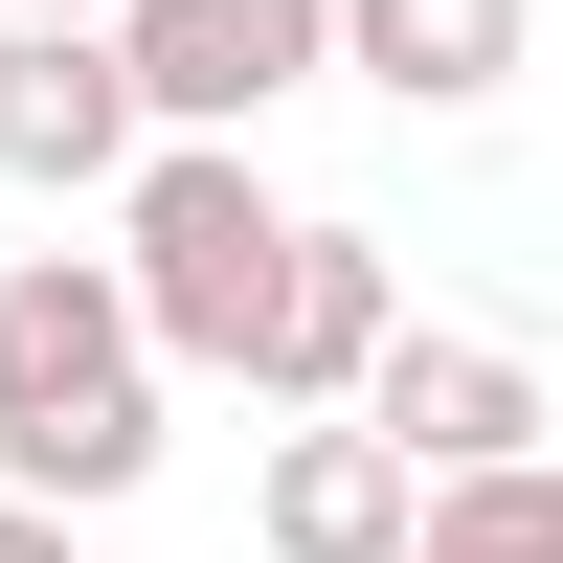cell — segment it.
Returning <instances> with one entry per match:
<instances>
[{
    "label": "cell",
    "mask_w": 563,
    "mask_h": 563,
    "mask_svg": "<svg viewBox=\"0 0 563 563\" xmlns=\"http://www.w3.org/2000/svg\"><path fill=\"white\" fill-rule=\"evenodd\" d=\"M361 406L406 429V474H496V451H541V429H563L541 361H519V339H474V316H406V339L361 361Z\"/></svg>",
    "instance_id": "cell-5"
},
{
    "label": "cell",
    "mask_w": 563,
    "mask_h": 563,
    "mask_svg": "<svg viewBox=\"0 0 563 563\" xmlns=\"http://www.w3.org/2000/svg\"><path fill=\"white\" fill-rule=\"evenodd\" d=\"M406 339V271L361 249V225H294V271H271V339H249V406H361V361Z\"/></svg>",
    "instance_id": "cell-7"
},
{
    "label": "cell",
    "mask_w": 563,
    "mask_h": 563,
    "mask_svg": "<svg viewBox=\"0 0 563 563\" xmlns=\"http://www.w3.org/2000/svg\"><path fill=\"white\" fill-rule=\"evenodd\" d=\"M0 474L68 496V519H113L158 474V316H135L113 249H23L0 271Z\"/></svg>",
    "instance_id": "cell-1"
},
{
    "label": "cell",
    "mask_w": 563,
    "mask_h": 563,
    "mask_svg": "<svg viewBox=\"0 0 563 563\" xmlns=\"http://www.w3.org/2000/svg\"><path fill=\"white\" fill-rule=\"evenodd\" d=\"M113 45L158 90V135H271L339 68V0H113Z\"/></svg>",
    "instance_id": "cell-4"
},
{
    "label": "cell",
    "mask_w": 563,
    "mask_h": 563,
    "mask_svg": "<svg viewBox=\"0 0 563 563\" xmlns=\"http://www.w3.org/2000/svg\"><path fill=\"white\" fill-rule=\"evenodd\" d=\"M339 68L384 113H496L541 68V0H339Z\"/></svg>",
    "instance_id": "cell-8"
},
{
    "label": "cell",
    "mask_w": 563,
    "mask_h": 563,
    "mask_svg": "<svg viewBox=\"0 0 563 563\" xmlns=\"http://www.w3.org/2000/svg\"><path fill=\"white\" fill-rule=\"evenodd\" d=\"M0 563H68V496H23V474H0Z\"/></svg>",
    "instance_id": "cell-9"
},
{
    "label": "cell",
    "mask_w": 563,
    "mask_h": 563,
    "mask_svg": "<svg viewBox=\"0 0 563 563\" xmlns=\"http://www.w3.org/2000/svg\"><path fill=\"white\" fill-rule=\"evenodd\" d=\"M135 135H158V90H135L113 23H68V0H0V180H45V203H113Z\"/></svg>",
    "instance_id": "cell-3"
},
{
    "label": "cell",
    "mask_w": 563,
    "mask_h": 563,
    "mask_svg": "<svg viewBox=\"0 0 563 563\" xmlns=\"http://www.w3.org/2000/svg\"><path fill=\"white\" fill-rule=\"evenodd\" d=\"M68 23H113V0H68Z\"/></svg>",
    "instance_id": "cell-10"
},
{
    "label": "cell",
    "mask_w": 563,
    "mask_h": 563,
    "mask_svg": "<svg viewBox=\"0 0 563 563\" xmlns=\"http://www.w3.org/2000/svg\"><path fill=\"white\" fill-rule=\"evenodd\" d=\"M406 519H429V474H406L384 406H294V451H271L249 541H271V563H406Z\"/></svg>",
    "instance_id": "cell-6"
},
{
    "label": "cell",
    "mask_w": 563,
    "mask_h": 563,
    "mask_svg": "<svg viewBox=\"0 0 563 563\" xmlns=\"http://www.w3.org/2000/svg\"><path fill=\"white\" fill-rule=\"evenodd\" d=\"M113 271H135V316H158V361H225V384H249L271 271H294L271 158H249V135H135V180H113Z\"/></svg>",
    "instance_id": "cell-2"
}]
</instances>
